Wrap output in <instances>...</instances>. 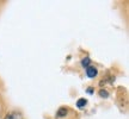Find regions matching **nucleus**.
Masks as SVG:
<instances>
[{"instance_id": "nucleus-6", "label": "nucleus", "mask_w": 129, "mask_h": 119, "mask_svg": "<svg viewBox=\"0 0 129 119\" xmlns=\"http://www.w3.org/2000/svg\"><path fill=\"white\" fill-rule=\"evenodd\" d=\"M99 96H101V98H104V99H105V98H108V96H109V92L102 88L101 91H99Z\"/></svg>"}, {"instance_id": "nucleus-4", "label": "nucleus", "mask_w": 129, "mask_h": 119, "mask_svg": "<svg viewBox=\"0 0 129 119\" xmlns=\"http://www.w3.org/2000/svg\"><path fill=\"white\" fill-rule=\"evenodd\" d=\"M86 104H87V100H86L85 98H80V99L77 101V107H78L79 110H83V108H85Z\"/></svg>"}, {"instance_id": "nucleus-2", "label": "nucleus", "mask_w": 129, "mask_h": 119, "mask_svg": "<svg viewBox=\"0 0 129 119\" xmlns=\"http://www.w3.org/2000/svg\"><path fill=\"white\" fill-rule=\"evenodd\" d=\"M97 74H98V70H97L96 67H92V66H90V67H87L86 68V75H87L88 78H96Z\"/></svg>"}, {"instance_id": "nucleus-1", "label": "nucleus", "mask_w": 129, "mask_h": 119, "mask_svg": "<svg viewBox=\"0 0 129 119\" xmlns=\"http://www.w3.org/2000/svg\"><path fill=\"white\" fill-rule=\"evenodd\" d=\"M4 119H23V114L18 111H11L5 115Z\"/></svg>"}, {"instance_id": "nucleus-3", "label": "nucleus", "mask_w": 129, "mask_h": 119, "mask_svg": "<svg viewBox=\"0 0 129 119\" xmlns=\"http://www.w3.org/2000/svg\"><path fill=\"white\" fill-rule=\"evenodd\" d=\"M67 113H68V110L66 108V107H60L57 112H56V118H64V117H67Z\"/></svg>"}, {"instance_id": "nucleus-5", "label": "nucleus", "mask_w": 129, "mask_h": 119, "mask_svg": "<svg viewBox=\"0 0 129 119\" xmlns=\"http://www.w3.org/2000/svg\"><path fill=\"white\" fill-rule=\"evenodd\" d=\"M90 62H91V60L88 58V57H85V58L81 60V64H83V67H85V68L90 67Z\"/></svg>"}]
</instances>
